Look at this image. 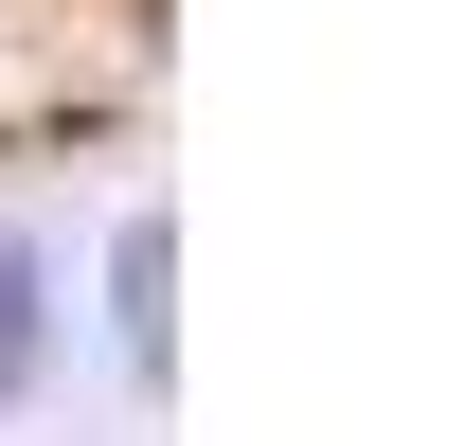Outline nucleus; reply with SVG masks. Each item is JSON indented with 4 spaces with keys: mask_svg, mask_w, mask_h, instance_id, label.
<instances>
[{
    "mask_svg": "<svg viewBox=\"0 0 465 446\" xmlns=\"http://www.w3.org/2000/svg\"><path fill=\"white\" fill-rule=\"evenodd\" d=\"M108 286H125V357H162V215L108 250Z\"/></svg>",
    "mask_w": 465,
    "mask_h": 446,
    "instance_id": "1",
    "label": "nucleus"
},
{
    "mask_svg": "<svg viewBox=\"0 0 465 446\" xmlns=\"http://www.w3.org/2000/svg\"><path fill=\"white\" fill-rule=\"evenodd\" d=\"M36 375V250H18V232H0V393Z\"/></svg>",
    "mask_w": 465,
    "mask_h": 446,
    "instance_id": "2",
    "label": "nucleus"
}]
</instances>
